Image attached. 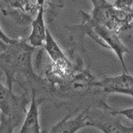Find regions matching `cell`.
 <instances>
[{
  "label": "cell",
  "instance_id": "obj_2",
  "mask_svg": "<svg viewBox=\"0 0 133 133\" xmlns=\"http://www.w3.org/2000/svg\"><path fill=\"white\" fill-rule=\"evenodd\" d=\"M22 90L20 95L14 92L13 89L2 82L0 74V132H14L22 124L30 101L28 88Z\"/></svg>",
  "mask_w": 133,
  "mask_h": 133
},
{
  "label": "cell",
  "instance_id": "obj_4",
  "mask_svg": "<svg viewBox=\"0 0 133 133\" xmlns=\"http://www.w3.org/2000/svg\"><path fill=\"white\" fill-rule=\"evenodd\" d=\"M6 9L2 14L10 18L18 25H27L38 13L42 6L48 4V0H5Z\"/></svg>",
  "mask_w": 133,
  "mask_h": 133
},
{
  "label": "cell",
  "instance_id": "obj_1",
  "mask_svg": "<svg viewBox=\"0 0 133 133\" xmlns=\"http://www.w3.org/2000/svg\"><path fill=\"white\" fill-rule=\"evenodd\" d=\"M36 49L22 38H15L10 43L0 42V70L5 74L10 89H13L14 84L22 86L18 75H22L29 83L44 84L42 77L33 68L32 57Z\"/></svg>",
  "mask_w": 133,
  "mask_h": 133
},
{
  "label": "cell",
  "instance_id": "obj_3",
  "mask_svg": "<svg viewBox=\"0 0 133 133\" xmlns=\"http://www.w3.org/2000/svg\"><path fill=\"white\" fill-rule=\"evenodd\" d=\"M81 13L82 16L81 22L72 27L77 29L83 35H88L105 49L113 51L123 67L124 72H128L127 65L124 62V55L130 52V49L119 38V34L104 26L92 21L87 16L86 12L81 10Z\"/></svg>",
  "mask_w": 133,
  "mask_h": 133
},
{
  "label": "cell",
  "instance_id": "obj_5",
  "mask_svg": "<svg viewBox=\"0 0 133 133\" xmlns=\"http://www.w3.org/2000/svg\"><path fill=\"white\" fill-rule=\"evenodd\" d=\"M97 87L108 94H123L133 97V75L124 72L122 74L106 77L97 81Z\"/></svg>",
  "mask_w": 133,
  "mask_h": 133
},
{
  "label": "cell",
  "instance_id": "obj_11",
  "mask_svg": "<svg viewBox=\"0 0 133 133\" xmlns=\"http://www.w3.org/2000/svg\"><path fill=\"white\" fill-rule=\"evenodd\" d=\"M6 9V3L5 2V0H0V11L3 14V12Z\"/></svg>",
  "mask_w": 133,
  "mask_h": 133
},
{
  "label": "cell",
  "instance_id": "obj_10",
  "mask_svg": "<svg viewBox=\"0 0 133 133\" xmlns=\"http://www.w3.org/2000/svg\"><path fill=\"white\" fill-rule=\"evenodd\" d=\"M15 40V38H10L9 36H7L3 30L1 26H0V42H3L5 43H10V42H13Z\"/></svg>",
  "mask_w": 133,
  "mask_h": 133
},
{
  "label": "cell",
  "instance_id": "obj_6",
  "mask_svg": "<svg viewBox=\"0 0 133 133\" xmlns=\"http://www.w3.org/2000/svg\"><path fill=\"white\" fill-rule=\"evenodd\" d=\"M42 99L38 97V92L34 86H30V101L23 121L18 132L20 133H40L42 132L40 124L39 108Z\"/></svg>",
  "mask_w": 133,
  "mask_h": 133
},
{
  "label": "cell",
  "instance_id": "obj_9",
  "mask_svg": "<svg viewBox=\"0 0 133 133\" xmlns=\"http://www.w3.org/2000/svg\"><path fill=\"white\" fill-rule=\"evenodd\" d=\"M109 112L115 116H123L133 122V107L124 108V109L121 110H112L110 108Z\"/></svg>",
  "mask_w": 133,
  "mask_h": 133
},
{
  "label": "cell",
  "instance_id": "obj_7",
  "mask_svg": "<svg viewBox=\"0 0 133 133\" xmlns=\"http://www.w3.org/2000/svg\"><path fill=\"white\" fill-rule=\"evenodd\" d=\"M87 108L78 112L76 116L69 113L54 124L49 132L55 133H75L81 129L88 127L87 124Z\"/></svg>",
  "mask_w": 133,
  "mask_h": 133
},
{
  "label": "cell",
  "instance_id": "obj_8",
  "mask_svg": "<svg viewBox=\"0 0 133 133\" xmlns=\"http://www.w3.org/2000/svg\"><path fill=\"white\" fill-rule=\"evenodd\" d=\"M45 6H43L39 10L38 13L35 18L31 22V30L27 37V42L34 48H41L42 47L45 36L47 26L45 18Z\"/></svg>",
  "mask_w": 133,
  "mask_h": 133
}]
</instances>
